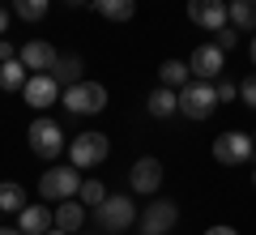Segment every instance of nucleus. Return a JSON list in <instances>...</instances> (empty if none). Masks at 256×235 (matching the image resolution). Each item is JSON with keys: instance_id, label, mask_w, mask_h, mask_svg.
Returning a JSON list of instances; mask_svg holds the SVG:
<instances>
[{"instance_id": "ddd939ff", "label": "nucleus", "mask_w": 256, "mask_h": 235, "mask_svg": "<svg viewBox=\"0 0 256 235\" xmlns=\"http://www.w3.org/2000/svg\"><path fill=\"white\" fill-rule=\"evenodd\" d=\"M18 56H22V64H26L30 73H52V69H56V60H60V52H56L47 39H30V43L22 47Z\"/></svg>"}, {"instance_id": "f8f14e48", "label": "nucleus", "mask_w": 256, "mask_h": 235, "mask_svg": "<svg viewBox=\"0 0 256 235\" xmlns=\"http://www.w3.org/2000/svg\"><path fill=\"white\" fill-rule=\"evenodd\" d=\"M128 184H132V192H158L162 188V163L158 158H137L132 163V171H128Z\"/></svg>"}, {"instance_id": "0eeeda50", "label": "nucleus", "mask_w": 256, "mask_h": 235, "mask_svg": "<svg viewBox=\"0 0 256 235\" xmlns=\"http://www.w3.org/2000/svg\"><path fill=\"white\" fill-rule=\"evenodd\" d=\"M82 192V171L77 167H52V171L38 175V197L47 201H68Z\"/></svg>"}, {"instance_id": "7c9ffc66", "label": "nucleus", "mask_w": 256, "mask_h": 235, "mask_svg": "<svg viewBox=\"0 0 256 235\" xmlns=\"http://www.w3.org/2000/svg\"><path fill=\"white\" fill-rule=\"evenodd\" d=\"M64 5H68V9H82V5H94V0H64Z\"/></svg>"}, {"instance_id": "c756f323", "label": "nucleus", "mask_w": 256, "mask_h": 235, "mask_svg": "<svg viewBox=\"0 0 256 235\" xmlns=\"http://www.w3.org/2000/svg\"><path fill=\"white\" fill-rule=\"evenodd\" d=\"M0 235H26L22 226H0Z\"/></svg>"}, {"instance_id": "a878e982", "label": "nucleus", "mask_w": 256, "mask_h": 235, "mask_svg": "<svg viewBox=\"0 0 256 235\" xmlns=\"http://www.w3.org/2000/svg\"><path fill=\"white\" fill-rule=\"evenodd\" d=\"M239 99H244L248 107L256 111V73H252V77H244V82H239Z\"/></svg>"}, {"instance_id": "b1692460", "label": "nucleus", "mask_w": 256, "mask_h": 235, "mask_svg": "<svg viewBox=\"0 0 256 235\" xmlns=\"http://www.w3.org/2000/svg\"><path fill=\"white\" fill-rule=\"evenodd\" d=\"M82 205H102L107 201V188H102V180H82Z\"/></svg>"}, {"instance_id": "6e6552de", "label": "nucleus", "mask_w": 256, "mask_h": 235, "mask_svg": "<svg viewBox=\"0 0 256 235\" xmlns=\"http://www.w3.org/2000/svg\"><path fill=\"white\" fill-rule=\"evenodd\" d=\"M22 99H26L34 111H47L52 103L64 99V86L56 82L52 73H30V82H26V90H22Z\"/></svg>"}, {"instance_id": "473e14b6", "label": "nucleus", "mask_w": 256, "mask_h": 235, "mask_svg": "<svg viewBox=\"0 0 256 235\" xmlns=\"http://www.w3.org/2000/svg\"><path fill=\"white\" fill-rule=\"evenodd\" d=\"M248 56H252V64H256V35H252V43H248Z\"/></svg>"}, {"instance_id": "cd10ccee", "label": "nucleus", "mask_w": 256, "mask_h": 235, "mask_svg": "<svg viewBox=\"0 0 256 235\" xmlns=\"http://www.w3.org/2000/svg\"><path fill=\"white\" fill-rule=\"evenodd\" d=\"M4 60H18V52H13L9 39H0V64H4Z\"/></svg>"}, {"instance_id": "72a5a7b5", "label": "nucleus", "mask_w": 256, "mask_h": 235, "mask_svg": "<svg viewBox=\"0 0 256 235\" xmlns=\"http://www.w3.org/2000/svg\"><path fill=\"white\" fill-rule=\"evenodd\" d=\"M47 235H68V231H60V226H52V231H47Z\"/></svg>"}, {"instance_id": "aec40b11", "label": "nucleus", "mask_w": 256, "mask_h": 235, "mask_svg": "<svg viewBox=\"0 0 256 235\" xmlns=\"http://www.w3.org/2000/svg\"><path fill=\"white\" fill-rule=\"evenodd\" d=\"M82 69H86V64H82V56H60V60H56V69H52V77L64 86V90H68V86L86 82V77H82Z\"/></svg>"}, {"instance_id": "dca6fc26", "label": "nucleus", "mask_w": 256, "mask_h": 235, "mask_svg": "<svg viewBox=\"0 0 256 235\" xmlns=\"http://www.w3.org/2000/svg\"><path fill=\"white\" fill-rule=\"evenodd\" d=\"M26 82H30V69L22 64V56L0 64V90H4V94H22V90H26Z\"/></svg>"}, {"instance_id": "4468645a", "label": "nucleus", "mask_w": 256, "mask_h": 235, "mask_svg": "<svg viewBox=\"0 0 256 235\" xmlns=\"http://www.w3.org/2000/svg\"><path fill=\"white\" fill-rule=\"evenodd\" d=\"M146 111H150L154 120L175 116V111H180V90H171V86H158V90H150V94H146Z\"/></svg>"}, {"instance_id": "39448f33", "label": "nucleus", "mask_w": 256, "mask_h": 235, "mask_svg": "<svg viewBox=\"0 0 256 235\" xmlns=\"http://www.w3.org/2000/svg\"><path fill=\"white\" fill-rule=\"evenodd\" d=\"M64 107L73 111V116H98L102 107H107V86L102 82H77L64 90Z\"/></svg>"}, {"instance_id": "20e7f679", "label": "nucleus", "mask_w": 256, "mask_h": 235, "mask_svg": "<svg viewBox=\"0 0 256 235\" xmlns=\"http://www.w3.org/2000/svg\"><path fill=\"white\" fill-rule=\"evenodd\" d=\"M107 154H111L107 133H77L73 141H68V158H73L77 171H90V167L107 163Z\"/></svg>"}, {"instance_id": "c85d7f7f", "label": "nucleus", "mask_w": 256, "mask_h": 235, "mask_svg": "<svg viewBox=\"0 0 256 235\" xmlns=\"http://www.w3.org/2000/svg\"><path fill=\"white\" fill-rule=\"evenodd\" d=\"M205 235H239V231H235V226H210Z\"/></svg>"}, {"instance_id": "2f4dec72", "label": "nucleus", "mask_w": 256, "mask_h": 235, "mask_svg": "<svg viewBox=\"0 0 256 235\" xmlns=\"http://www.w3.org/2000/svg\"><path fill=\"white\" fill-rule=\"evenodd\" d=\"M4 30H9V13L0 9V35H4Z\"/></svg>"}, {"instance_id": "f03ea898", "label": "nucleus", "mask_w": 256, "mask_h": 235, "mask_svg": "<svg viewBox=\"0 0 256 235\" xmlns=\"http://www.w3.org/2000/svg\"><path fill=\"white\" fill-rule=\"evenodd\" d=\"M94 218H98L102 231H128L141 214H137V201L128 197V192H111L102 205H94Z\"/></svg>"}, {"instance_id": "9d476101", "label": "nucleus", "mask_w": 256, "mask_h": 235, "mask_svg": "<svg viewBox=\"0 0 256 235\" xmlns=\"http://www.w3.org/2000/svg\"><path fill=\"white\" fill-rule=\"evenodd\" d=\"M188 22L201 30H222L230 22V0H188Z\"/></svg>"}, {"instance_id": "f704fd0d", "label": "nucleus", "mask_w": 256, "mask_h": 235, "mask_svg": "<svg viewBox=\"0 0 256 235\" xmlns=\"http://www.w3.org/2000/svg\"><path fill=\"white\" fill-rule=\"evenodd\" d=\"M252 184H256V171H252Z\"/></svg>"}, {"instance_id": "393cba45", "label": "nucleus", "mask_w": 256, "mask_h": 235, "mask_svg": "<svg viewBox=\"0 0 256 235\" xmlns=\"http://www.w3.org/2000/svg\"><path fill=\"white\" fill-rule=\"evenodd\" d=\"M214 35H218V39H214V43H218L222 52H230V47L239 43V26H230V22H226V26H222V30H214Z\"/></svg>"}, {"instance_id": "f257e3e1", "label": "nucleus", "mask_w": 256, "mask_h": 235, "mask_svg": "<svg viewBox=\"0 0 256 235\" xmlns=\"http://www.w3.org/2000/svg\"><path fill=\"white\" fill-rule=\"evenodd\" d=\"M218 86L214 82H201V77H196V82H188L180 90V116H188V120H210L214 111H218Z\"/></svg>"}, {"instance_id": "f3484780", "label": "nucleus", "mask_w": 256, "mask_h": 235, "mask_svg": "<svg viewBox=\"0 0 256 235\" xmlns=\"http://www.w3.org/2000/svg\"><path fill=\"white\" fill-rule=\"evenodd\" d=\"M82 222H86V205H77V197L56 201V226H60V231L77 235V231H82Z\"/></svg>"}, {"instance_id": "e433bc0d", "label": "nucleus", "mask_w": 256, "mask_h": 235, "mask_svg": "<svg viewBox=\"0 0 256 235\" xmlns=\"http://www.w3.org/2000/svg\"><path fill=\"white\" fill-rule=\"evenodd\" d=\"M252 141H256V133H252Z\"/></svg>"}, {"instance_id": "bb28decb", "label": "nucleus", "mask_w": 256, "mask_h": 235, "mask_svg": "<svg viewBox=\"0 0 256 235\" xmlns=\"http://www.w3.org/2000/svg\"><path fill=\"white\" fill-rule=\"evenodd\" d=\"M218 99H222V103L239 99V82H230V77H218Z\"/></svg>"}, {"instance_id": "7ed1b4c3", "label": "nucleus", "mask_w": 256, "mask_h": 235, "mask_svg": "<svg viewBox=\"0 0 256 235\" xmlns=\"http://www.w3.org/2000/svg\"><path fill=\"white\" fill-rule=\"evenodd\" d=\"M26 137H30V150L38 154V158H60L64 150H68V141H64V128L56 124V120H47V116H38V120H30V128H26Z\"/></svg>"}, {"instance_id": "6ab92c4d", "label": "nucleus", "mask_w": 256, "mask_h": 235, "mask_svg": "<svg viewBox=\"0 0 256 235\" xmlns=\"http://www.w3.org/2000/svg\"><path fill=\"white\" fill-rule=\"evenodd\" d=\"M90 9H98L107 22H132L137 18V0H94Z\"/></svg>"}, {"instance_id": "a211bd4d", "label": "nucleus", "mask_w": 256, "mask_h": 235, "mask_svg": "<svg viewBox=\"0 0 256 235\" xmlns=\"http://www.w3.org/2000/svg\"><path fill=\"white\" fill-rule=\"evenodd\" d=\"M188 82H192V64L188 60H162V64H158V86L184 90Z\"/></svg>"}, {"instance_id": "4be33fe9", "label": "nucleus", "mask_w": 256, "mask_h": 235, "mask_svg": "<svg viewBox=\"0 0 256 235\" xmlns=\"http://www.w3.org/2000/svg\"><path fill=\"white\" fill-rule=\"evenodd\" d=\"M230 26L256 30V0H230Z\"/></svg>"}, {"instance_id": "1a4fd4ad", "label": "nucleus", "mask_w": 256, "mask_h": 235, "mask_svg": "<svg viewBox=\"0 0 256 235\" xmlns=\"http://www.w3.org/2000/svg\"><path fill=\"white\" fill-rule=\"evenodd\" d=\"M137 222H141V235H171V226L180 222V205L175 201H150Z\"/></svg>"}, {"instance_id": "c9c22d12", "label": "nucleus", "mask_w": 256, "mask_h": 235, "mask_svg": "<svg viewBox=\"0 0 256 235\" xmlns=\"http://www.w3.org/2000/svg\"><path fill=\"white\" fill-rule=\"evenodd\" d=\"M0 218H4V209H0Z\"/></svg>"}, {"instance_id": "2eb2a0df", "label": "nucleus", "mask_w": 256, "mask_h": 235, "mask_svg": "<svg viewBox=\"0 0 256 235\" xmlns=\"http://www.w3.org/2000/svg\"><path fill=\"white\" fill-rule=\"evenodd\" d=\"M18 226H22L26 235H47V231L56 226V214H52L47 205H26V209L18 214Z\"/></svg>"}, {"instance_id": "9b49d317", "label": "nucleus", "mask_w": 256, "mask_h": 235, "mask_svg": "<svg viewBox=\"0 0 256 235\" xmlns=\"http://www.w3.org/2000/svg\"><path fill=\"white\" fill-rule=\"evenodd\" d=\"M192 77H201V82H218L222 69H226V52H222L218 43H201L196 52H192Z\"/></svg>"}, {"instance_id": "412c9836", "label": "nucleus", "mask_w": 256, "mask_h": 235, "mask_svg": "<svg viewBox=\"0 0 256 235\" xmlns=\"http://www.w3.org/2000/svg\"><path fill=\"white\" fill-rule=\"evenodd\" d=\"M0 209H4V214H22V209H26V188L13 184V180H4L0 184Z\"/></svg>"}, {"instance_id": "423d86ee", "label": "nucleus", "mask_w": 256, "mask_h": 235, "mask_svg": "<svg viewBox=\"0 0 256 235\" xmlns=\"http://www.w3.org/2000/svg\"><path fill=\"white\" fill-rule=\"evenodd\" d=\"M252 154H256L252 133H222V137H214V163H222V167H248Z\"/></svg>"}, {"instance_id": "5701e85b", "label": "nucleus", "mask_w": 256, "mask_h": 235, "mask_svg": "<svg viewBox=\"0 0 256 235\" xmlns=\"http://www.w3.org/2000/svg\"><path fill=\"white\" fill-rule=\"evenodd\" d=\"M47 5H52V0H13V13H18L22 22H43Z\"/></svg>"}]
</instances>
